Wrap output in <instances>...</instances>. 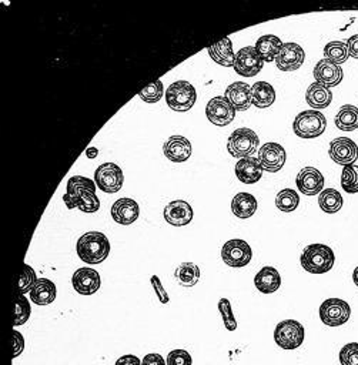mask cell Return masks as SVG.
I'll list each match as a JSON object with an SVG mask.
<instances>
[{
  "label": "cell",
  "mask_w": 358,
  "mask_h": 365,
  "mask_svg": "<svg viewBox=\"0 0 358 365\" xmlns=\"http://www.w3.org/2000/svg\"><path fill=\"white\" fill-rule=\"evenodd\" d=\"M63 201L69 210L79 208L87 214L99 211L100 200L96 196V182L83 176L69 178L67 192L63 196Z\"/></svg>",
  "instance_id": "6da1fadb"
},
{
  "label": "cell",
  "mask_w": 358,
  "mask_h": 365,
  "mask_svg": "<svg viewBox=\"0 0 358 365\" xmlns=\"http://www.w3.org/2000/svg\"><path fill=\"white\" fill-rule=\"evenodd\" d=\"M78 255L83 263L100 264L110 254V241L100 231H89L78 240Z\"/></svg>",
  "instance_id": "7a4b0ae2"
},
{
  "label": "cell",
  "mask_w": 358,
  "mask_h": 365,
  "mask_svg": "<svg viewBox=\"0 0 358 365\" xmlns=\"http://www.w3.org/2000/svg\"><path fill=\"white\" fill-rule=\"evenodd\" d=\"M300 263L307 273L324 274L333 269L336 263V254L333 248L326 244H311L301 252Z\"/></svg>",
  "instance_id": "3957f363"
},
{
  "label": "cell",
  "mask_w": 358,
  "mask_h": 365,
  "mask_svg": "<svg viewBox=\"0 0 358 365\" xmlns=\"http://www.w3.org/2000/svg\"><path fill=\"white\" fill-rule=\"evenodd\" d=\"M197 100V92L187 80L171 83L166 90V101L174 112H187Z\"/></svg>",
  "instance_id": "277c9868"
},
{
  "label": "cell",
  "mask_w": 358,
  "mask_h": 365,
  "mask_svg": "<svg viewBox=\"0 0 358 365\" xmlns=\"http://www.w3.org/2000/svg\"><path fill=\"white\" fill-rule=\"evenodd\" d=\"M260 138L255 130L241 127L231 133L227 141V150L236 159H244L252 156L259 148Z\"/></svg>",
  "instance_id": "5b68a950"
},
{
  "label": "cell",
  "mask_w": 358,
  "mask_h": 365,
  "mask_svg": "<svg viewBox=\"0 0 358 365\" xmlns=\"http://www.w3.org/2000/svg\"><path fill=\"white\" fill-rule=\"evenodd\" d=\"M304 327L296 320H284L274 330V341L282 350H297L304 343Z\"/></svg>",
  "instance_id": "8992f818"
},
{
  "label": "cell",
  "mask_w": 358,
  "mask_h": 365,
  "mask_svg": "<svg viewBox=\"0 0 358 365\" xmlns=\"http://www.w3.org/2000/svg\"><path fill=\"white\" fill-rule=\"evenodd\" d=\"M327 120L318 110H306L297 115L293 130L301 138H315L326 131Z\"/></svg>",
  "instance_id": "52a82bcc"
},
{
  "label": "cell",
  "mask_w": 358,
  "mask_h": 365,
  "mask_svg": "<svg viewBox=\"0 0 358 365\" xmlns=\"http://www.w3.org/2000/svg\"><path fill=\"white\" fill-rule=\"evenodd\" d=\"M123 170L115 163H103L94 171L96 186L104 193H117L123 187Z\"/></svg>",
  "instance_id": "ba28073f"
},
{
  "label": "cell",
  "mask_w": 358,
  "mask_h": 365,
  "mask_svg": "<svg viewBox=\"0 0 358 365\" xmlns=\"http://www.w3.org/2000/svg\"><path fill=\"white\" fill-rule=\"evenodd\" d=\"M222 259L229 267H245L253 259V250L247 241L234 238L227 241L222 248Z\"/></svg>",
  "instance_id": "9c48e42d"
},
{
  "label": "cell",
  "mask_w": 358,
  "mask_h": 365,
  "mask_svg": "<svg viewBox=\"0 0 358 365\" xmlns=\"http://www.w3.org/2000/svg\"><path fill=\"white\" fill-rule=\"evenodd\" d=\"M351 317V307L340 299H329L320 306V320L329 327L344 325Z\"/></svg>",
  "instance_id": "30bf717a"
},
{
  "label": "cell",
  "mask_w": 358,
  "mask_h": 365,
  "mask_svg": "<svg viewBox=\"0 0 358 365\" xmlns=\"http://www.w3.org/2000/svg\"><path fill=\"white\" fill-rule=\"evenodd\" d=\"M263 66L264 60L257 53L256 48L248 46L237 52L233 69L236 70L237 75L243 78H255L262 71Z\"/></svg>",
  "instance_id": "8fae6325"
},
{
  "label": "cell",
  "mask_w": 358,
  "mask_h": 365,
  "mask_svg": "<svg viewBox=\"0 0 358 365\" xmlns=\"http://www.w3.org/2000/svg\"><path fill=\"white\" fill-rule=\"evenodd\" d=\"M206 116L214 126H229L236 117V108L224 96L213 97L206 106Z\"/></svg>",
  "instance_id": "7c38bea8"
},
{
  "label": "cell",
  "mask_w": 358,
  "mask_h": 365,
  "mask_svg": "<svg viewBox=\"0 0 358 365\" xmlns=\"http://www.w3.org/2000/svg\"><path fill=\"white\" fill-rule=\"evenodd\" d=\"M329 155L334 163L345 167L354 164L358 159V148L351 138L338 137L330 143Z\"/></svg>",
  "instance_id": "4fadbf2b"
},
{
  "label": "cell",
  "mask_w": 358,
  "mask_h": 365,
  "mask_svg": "<svg viewBox=\"0 0 358 365\" xmlns=\"http://www.w3.org/2000/svg\"><path fill=\"white\" fill-rule=\"evenodd\" d=\"M285 159H287V155L278 143H266L259 150V162L263 170L268 173L280 171L285 164Z\"/></svg>",
  "instance_id": "5bb4252c"
},
{
  "label": "cell",
  "mask_w": 358,
  "mask_h": 365,
  "mask_svg": "<svg viewBox=\"0 0 358 365\" xmlns=\"http://www.w3.org/2000/svg\"><path fill=\"white\" fill-rule=\"evenodd\" d=\"M296 185L301 194L315 196L324 190V176L314 167H304L297 174Z\"/></svg>",
  "instance_id": "9a60e30c"
},
{
  "label": "cell",
  "mask_w": 358,
  "mask_h": 365,
  "mask_svg": "<svg viewBox=\"0 0 358 365\" xmlns=\"http://www.w3.org/2000/svg\"><path fill=\"white\" fill-rule=\"evenodd\" d=\"M306 53L297 43H284L278 56L275 57L277 69L281 71H294L304 63Z\"/></svg>",
  "instance_id": "2e32d148"
},
{
  "label": "cell",
  "mask_w": 358,
  "mask_h": 365,
  "mask_svg": "<svg viewBox=\"0 0 358 365\" xmlns=\"http://www.w3.org/2000/svg\"><path fill=\"white\" fill-rule=\"evenodd\" d=\"M164 220L174 227H185L193 220V208L185 200H176L164 207Z\"/></svg>",
  "instance_id": "e0dca14e"
},
{
  "label": "cell",
  "mask_w": 358,
  "mask_h": 365,
  "mask_svg": "<svg viewBox=\"0 0 358 365\" xmlns=\"http://www.w3.org/2000/svg\"><path fill=\"white\" fill-rule=\"evenodd\" d=\"M343 78H344L343 69L326 59L320 60L314 67V79L317 80V83L323 85L327 89L338 86Z\"/></svg>",
  "instance_id": "ac0fdd59"
},
{
  "label": "cell",
  "mask_w": 358,
  "mask_h": 365,
  "mask_svg": "<svg viewBox=\"0 0 358 365\" xmlns=\"http://www.w3.org/2000/svg\"><path fill=\"white\" fill-rule=\"evenodd\" d=\"M73 288L82 296H92L99 291L101 280L100 274L93 269H79L71 277Z\"/></svg>",
  "instance_id": "d6986e66"
},
{
  "label": "cell",
  "mask_w": 358,
  "mask_h": 365,
  "mask_svg": "<svg viewBox=\"0 0 358 365\" xmlns=\"http://www.w3.org/2000/svg\"><path fill=\"white\" fill-rule=\"evenodd\" d=\"M164 156L173 163H185L192 156V143L183 136H171L163 145Z\"/></svg>",
  "instance_id": "ffe728a7"
},
{
  "label": "cell",
  "mask_w": 358,
  "mask_h": 365,
  "mask_svg": "<svg viewBox=\"0 0 358 365\" xmlns=\"http://www.w3.org/2000/svg\"><path fill=\"white\" fill-rule=\"evenodd\" d=\"M138 215H140V207L137 201H134L133 199L129 197L119 199L112 206V217L117 224L130 226L137 220Z\"/></svg>",
  "instance_id": "44dd1931"
},
{
  "label": "cell",
  "mask_w": 358,
  "mask_h": 365,
  "mask_svg": "<svg viewBox=\"0 0 358 365\" xmlns=\"http://www.w3.org/2000/svg\"><path fill=\"white\" fill-rule=\"evenodd\" d=\"M224 97L231 103V106L238 112H245L253 106L252 87L244 82H236L226 89Z\"/></svg>",
  "instance_id": "7402d4cb"
},
{
  "label": "cell",
  "mask_w": 358,
  "mask_h": 365,
  "mask_svg": "<svg viewBox=\"0 0 358 365\" xmlns=\"http://www.w3.org/2000/svg\"><path fill=\"white\" fill-rule=\"evenodd\" d=\"M263 167L256 157H244L236 164V176L244 185H255L263 176Z\"/></svg>",
  "instance_id": "603a6c76"
},
{
  "label": "cell",
  "mask_w": 358,
  "mask_h": 365,
  "mask_svg": "<svg viewBox=\"0 0 358 365\" xmlns=\"http://www.w3.org/2000/svg\"><path fill=\"white\" fill-rule=\"evenodd\" d=\"M56 285L49 278H39L30 289V300L36 306H49L56 300Z\"/></svg>",
  "instance_id": "cb8c5ba5"
},
{
  "label": "cell",
  "mask_w": 358,
  "mask_h": 365,
  "mask_svg": "<svg viewBox=\"0 0 358 365\" xmlns=\"http://www.w3.org/2000/svg\"><path fill=\"white\" fill-rule=\"evenodd\" d=\"M255 285L263 294H273L281 287V275L274 267H263L255 277Z\"/></svg>",
  "instance_id": "d4e9b609"
},
{
  "label": "cell",
  "mask_w": 358,
  "mask_h": 365,
  "mask_svg": "<svg viewBox=\"0 0 358 365\" xmlns=\"http://www.w3.org/2000/svg\"><path fill=\"white\" fill-rule=\"evenodd\" d=\"M208 55L210 57L220 66L224 67H233L236 55L233 52V43L230 38H226L217 43H214L213 46L208 48Z\"/></svg>",
  "instance_id": "484cf974"
},
{
  "label": "cell",
  "mask_w": 358,
  "mask_h": 365,
  "mask_svg": "<svg viewBox=\"0 0 358 365\" xmlns=\"http://www.w3.org/2000/svg\"><path fill=\"white\" fill-rule=\"evenodd\" d=\"M306 100L311 106L314 110H321V108H326L331 104L333 101V93L320 83H313L306 92Z\"/></svg>",
  "instance_id": "4316f807"
},
{
  "label": "cell",
  "mask_w": 358,
  "mask_h": 365,
  "mask_svg": "<svg viewBox=\"0 0 358 365\" xmlns=\"http://www.w3.org/2000/svg\"><path fill=\"white\" fill-rule=\"evenodd\" d=\"M257 200L250 193H238L231 201V211L238 218H250L257 211Z\"/></svg>",
  "instance_id": "83f0119b"
},
{
  "label": "cell",
  "mask_w": 358,
  "mask_h": 365,
  "mask_svg": "<svg viewBox=\"0 0 358 365\" xmlns=\"http://www.w3.org/2000/svg\"><path fill=\"white\" fill-rule=\"evenodd\" d=\"M282 45L284 43L277 38V36L267 34L257 41L256 50L264 62L271 63V62H275V57L278 56Z\"/></svg>",
  "instance_id": "f1b7e54d"
},
{
  "label": "cell",
  "mask_w": 358,
  "mask_h": 365,
  "mask_svg": "<svg viewBox=\"0 0 358 365\" xmlns=\"http://www.w3.org/2000/svg\"><path fill=\"white\" fill-rule=\"evenodd\" d=\"M334 123L338 130L341 131H354L358 129V107L352 104L343 106L336 119Z\"/></svg>",
  "instance_id": "f546056e"
},
{
  "label": "cell",
  "mask_w": 358,
  "mask_h": 365,
  "mask_svg": "<svg viewBox=\"0 0 358 365\" xmlns=\"http://www.w3.org/2000/svg\"><path fill=\"white\" fill-rule=\"evenodd\" d=\"M253 104L259 108H267L275 101V90L267 82H256L252 86Z\"/></svg>",
  "instance_id": "4dcf8cb0"
},
{
  "label": "cell",
  "mask_w": 358,
  "mask_h": 365,
  "mask_svg": "<svg viewBox=\"0 0 358 365\" xmlns=\"http://www.w3.org/2000/svg\"><path fill=\"white\" fill-rule=\"evenodd\" d=\"M343 196L336 189H326L320 193L318 206L327 214H336L343 208Z\"/></svg>",
  "instance_id": "1f68e13d"
},
{
  "label": "cell",
  "mask_w": 358,
  "mask_h": 365,
  "mask_svg": "<svg viewBox=\"0 0 358 365\" xmlns=\"http://www.w3.org/2000/svg\"><path fill=\"white\" fill-rule=\"evenodd\" d=\"M174 277L183 287H194L200 280V269L194 263H182L176 269Z\"/></svg>",
  "instance_id": "d6a6232c"
},
{
  "label": "cell",
  "mask_w": 358,
  "mask_h": 365,
  "mask_svg": "<svg viewBox=\"0 0 358 365\" xmlns=\"http://www.w3.org/2000/svg\"><path fill=\"white\" fill-rule=\"evenodd\" d=\"M300 206V196L296 190L284 189L275 197V207L282 213H292Z\"/></svg>",
  "instance_id": "836d02e7"
},
{
  "label": "cell",
  "mask_w": 358,
  "mask_h": 365,
  "mask_svg": "<svg viewBox=\"0 0 358 365\" xmlns=\"http://www.w3.org/2000/svg\"><path fill=\"white\" fill-rule=\"evenodd\" d=\"M324 56H326V60H329V62H331L337 66L345 63L347 59L350 57L347 43H344V42H330L329 45L324 46Z\"/></svg>",
  "instance_id": "e575fe53"
},
{
  "label": "cell",
  "mask_w": 358,
  "mask_h": 365,
  "mask_svg": "<svg viewBox=\"0 0 358 365\" xmlns=\"http://www.w3.org/2000/svg\"><path fill=\"white\" fill-rule=\"evenodd\" d=\"M341 187L348 194L358 193V166H345L341 173Z\"/></svg>",
  "instance_id": "d590c367"
},
{
  "label": "cell",
  "mask_w": 358,
  "mask_h": 365,
  "mask_svg": "<svg viewBox=\"0 0 358 365\" xmlns=\"http://www.w3.org/2000/svg\"><path fill=\"white\" fill-rule=\"evenodd\" d=\"M164 94V86L162 80H155L153 83H150L149 86H146L138 93V97L145 101V103H157L160 101V99Z\"/></svg>",
  "instance_id": "8d00e7d4"
},
{
  "label": "cell",
  "mask_w": 358,
  "mask_h": 365,
  "mask_svg": "<svg viewBox=\"0 0 358 365\" xmlns=\"http://www.w3.org/2000/svg\"><path fill=\"white\" fill-rule=\"evenodd\" d=\"M30 303L29 300L24 297V294H19L16 299V304H15V320L13 324L15 327L23 325L27 322V320L30 318Z\"/></svg>",
  "instance_id": "74e56055"
},
{
  "label": "cell",
  "mask_w": 358,
  "mask_h": 365,
  "mask_svg": "<svg viewBox=\"0 0 358 365\" xmlns=\"http://www.w3.org/2000/svg\"><path fill=\"white\" fill-rule=\"evenodd\" d=\"M38 282V277H36V271L29 266L24 264L23 266V271L20 274V280H19V294H26L27 291L30 293V289L34 287V284Z\"/></svg>",
  "instance_id": "f35d334b"
},
{
  "label": "cell",
  "mask_w": 358,
  "mask_h": 365,
  "mask_svg": "<svg viewBox=\"0 0 358 365\" xmlns=\"http://www.w3.org/2000/svg\"><path fill=\"white\" fill-rule=\"evenodd\" d=\"M219 311L222 314L224 327L227 328L229 331H236L237 330V321L236 317L233 314V308H231V303L227 299H222L219 301Z\"/></svg>",
  "instance_id": "ab89813d"
},
{
  "label": "cell",
  "mask_w": 358,
  "mask_h": 365,
  "mask_svg": "<svg viewBox=\"0 0 358 365\" xmlns=\"http://www.w3.org/2000/svg\"><path fill=\"white\" fill-rule=\"evenodd\" d=\"M338 358L341 365H358V343L345 344L341 348Z\"/></svg>",
  "instance_id": "60d3db41"
},
{
  "label": "cell",
  "mask_w": 358,
  "mask_h": 365,
  "mask_svg": "<svg viewBox=\"0 0 358 365\" xmlns=\"http://www.w3.org/2000/svg\"><path fill=\"white\" fill-rule=\"evenodd\" d=\"M167 365H192L193 359L186 350H173L167 355Z\"/></svg>",
  "instance_id": "b9f144b4"
},
{
  "label": "cell",
  "mask_w": 358,
  "mask_h": 365,
  "mask_svg": "<svg viewBox=\"0 0 358 365\" xmlns=\"http://www.w3.org/2000/svg\"><path fill=\"white\" fill-rule=\"evenodd\" d=\"M150 282H152V285H153V289H155L156 296L159 297L160 303H162V304H167V303L170 301V297H169V294H167V291L164 289V287H163L160 278H159L157 275H153V277L150 278Z\"/></svg>",
  "instance_id": "7bdbcfd3"
},
{
  "label": "cell",
  "mask_w": 358,
  "mask_h": 365,
  "mask_svg": "<svg viewBox=\"0 0 358 365\" xmlns=\"http://www.w3.org/2000/svg\"><path fill=\"white\" fill-rule=\"evenodd\" d=\"M24 350V338L19 331H13V358L19 357Z\"/></svg>",
  "instance_id": "ee69618b"
},
{
  "label": "cell",
  "mask_w": 358,
  "mask_h": 365,
  "mask_svg": "<svg viewBox=\"0 0 358 365\" xmlns=\"http://www.w3.org/2000/svg\"><path fill=\"white\" fill-rule=\"evenodd\" d=\"M141 365H167L164 362V358L160 354H148L145 358L141 359Z\"/></svg>",
  "instance_id": "f6af8a7d"
},
{
  "label": "cell",
  "mask_w": 358,
  "mask_h": 365,
  "mask_svg": "<svg viewBox=\"0 0 358 365\" xmlns=\"http://www.w3.org/2000/svg\"><path fill=\"white\" fill-rule=\"evenodd\" d=\"M347 48H348L350 56L354 59H358V34L351 36V38L347 41Z\"/></svg>",
  "instance_id": "bcb514c9"
},
{
  "label": "cell",
  "mask_w": 358,
  "mask_h": 365,
  "mask_svg": "<svg viewBox=\"0 0 358 365\" xmlns=\"http://www.w3.org/2000/svg\"><path fill=\"white\" fill-rule=\"evenodd\" d=\"M116 365H141V361H140L138 357L131 355V354H127V355L120 357V358L116 361Z\"/></svg>",
  "instance_id": "7dc6e473"
},
{
  "label": "cell",
  "mask_w": 358,
  "mask_h": 365,
  "mask_svg": "<svg viewBox=\"0 0 358 365\" xmlns=\"http://www.w3.org/2000/svg\"><path fill=\"white\" fill-rule=\"evenodd\" d=\"M99 156V150L96 148H89L86 150V157L87 159H96Z\"/></svg>",
  "instance_id": "c3c4849f"
},
{
  "label": "cell",
  "mask_w": 358,
  "mask_h": 365,
  "mask_svg": "<svg viewBox=\"0 0 358 365\" xmlns=\"http://www.w3.org/2000/svg\"><path fill=\"white\" fill-rule=\"evenodd\" d=\"M352 281L358 287V267H355L354 271H352Z\"/></svg>",
  "instance_id": "681fc988"
}]
</instances>
